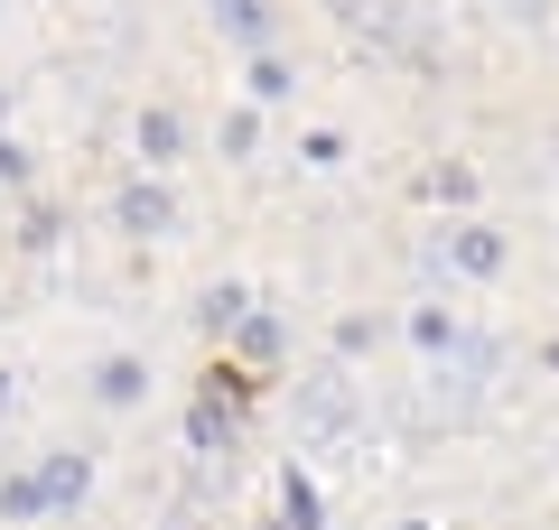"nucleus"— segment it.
<instances>
[{"label":"nucleus","mask_w":559,"mask_h":530,"mask_svg":"<svg viewBox=\"0 0 559 530\" xmlns=\"http://www.w3.org/2000/svg\"><path fill=\"white\" fill-rule=\"evenodd\" d=\"M457 261H466V270H495V261H503V242L485 233V224H466V233H457Z\"/></svg>","instance_id":"obj_4"},{"label":"nucleus","mask_w":559,"mask_h":530,"mask_svg":"<svg viewBox=\"0 0 559 530\" xmlns=\"http://www.w3.org/2000/svg\"><path fill=\"white\" fill-rule=\"evenodd\" d=\"M121 224H131V233H159V224H168V196H150V186H131V196H121Z\"/></svg>","instance_id":"obj_3"},{"label":"nucleus","mask_w":559,"mask_h":530,"mask_svg":"<svg viewBox=\"0 0 559 530\" xmlns=\"http://www.w3.org/2000/svg\"><path fill=\"white\" fill-rule=\"evenodd\" d=\"M168 149H178V112L159 103V112H140V158H168Z\"/></svg>","instance_id":"obj_2"},{"label":"nucleus","mask_w":559,"mask_h":530,"mask_svg":"<svg viewBox=\"0 0 559 530\" xmlns=\"http://www.w3.org/2000/svg\"><path fill=\"white\" fill-rule=\"evenodd\" d=\"M94 392H103V400H112V410H121V400H140V392H150V363H140V353H103Z\"/></svg>","instance_id":"obj_1"},{"label":"nucleus","mask_w":559,"mask_h":530,"mask_svg":"<svg viewBox=\"0 0 559 530\" xmlns=\"http://www.w3.org/2000/svg\"><path fill=\"white\" fill-rule=\"evenodd\" d=\"M252 94H261V103H280V94H289V65L261 57V65H252Z\"/></svg>","instance_id":"obj_5"},{"label":"nucleus","mask_w":559,"mask_h":530,"mask_svg":"<svg viewBox=\"0 0 559 530\" xmlns=\"http://www.w3.org/2000/svg\"><path fill=\"white\" fill-rule=\"evenodd\" d=\"M540 363H550V382H559V335H550V345H540Z\"/></svg>","instance_id":"obj_6"}]
</instances>
